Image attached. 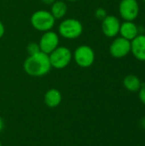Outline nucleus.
Instances as JSON below:
<instances>
[{
	"instance_id": "f257e3e1",
	"label": "nucleus",
	"mask_w": 145,
	"mask_h": 146,
	"mask_svg": "<svg viewBox=\"0 0 145 146\" xmlns=\"http://www.w3.org/2000/svg\"><path fill=\"white\" fill-rule=\"evenodd\" d=\"M26 74L32 77H42L46 75L51 69L49 55L41 51L28 56L23 62Z\"/></svg>"
},
{
	"instance_id": "f03ea898",
	"label": "nucleus",
	"mask_w": 145,
	"mask_h": 146,
	"mask_svg": "<svg viewBox=\"0 0 145 146\" xmlns=\"http://www.w3.org/2000/svg\"><path fill=\"white\" fill-rule=\"evenodd\" d=\"M30 22L35 30L44 33L52 30L56 23V19L50 11L39 9L32 13L30 18Z\"/></svg>"
},
{
	"instance_id": "7ed1b4c3",
	"label": "nucleus",
	"mask_w": 145,
	"mask_h": 146,
	"mask_svg": "<svg viewBox=\"0 0 145 146\" xmlns=\"http://www.w3.org/2000/svg\"><path fill=\"white\" fill-rule=\"evenodd\" d=\"M83 33V24L75 18L63 20L58 27V34L67 39H75Z\"/></svg>"
},
{
	"instance_id": "20e7f679",
	"label": "nucleus",
	"mask_w": 145,
	"mask_h": 146,
	"mask_svg": "<svg viewBox=\"0 0 145 146\" xmlns=\"http://www.w3.org/2000/svg\"><path fill=\"white\" fill-rule=\"evenodd\" d=\"M49 59L51 68L63 69L70 64L73 59V53L67 46H58L49 54Z\"/></svg>"
},
{
	"instance_id": "39448f33",
	"label": "nucleus",
	"mask_w": 145,
	"mask_h": 146,
	"mask_svg": "<svg viewBox=\"0 0 145 146\" xmlns=\"http://www.w3.org/2000/svg\"><path fill=\"white\" fill-rule=\"evenodd\" d=\"M73 58L79 67L87 68H90L95 62V52L91 46L82 44L75 49L73 53Z\"/></svg>"
},
{
	"instance_id": "423d86ee",
	"label": "nucleus",
	"mask_w": 145,
	"mask_h": 146,
	"mask_svg": "<svg viewBox=\"0 0 145 146\" xmlns=\"http://www.w3.org/2000/svg\"><path fill=\"white\" fill-rule=\"evenodd\" d=\"M59 42L60 38L57 33L52 30L44 32L38 41L40 51L49 55L59 46Z\"/></svg>"
},
{
	"instance_id": "0eeeda50",
	"label": "nucleus",
	"mask_w": 145,
	"mask_h": 146,
	"mask_svg": "<svg viewBox=\"0 0 145 146\" xmlns=\"http://www.w3.org/2000/svg\"><path fill=\"white\" fill-rule=\"evenodd\" d=\"M119 13L124 21H133L139 14V4L137 0H121Z\"/></svg>"
},
{
	"instance_id": "6e6552de",
	"label": "nucleus",
	"mask_w": 145,
	"mask_h": 146,
	"mask_svg": "<svg viewBox=\"0 0 145 146\" xmlns=\"http://www.w3.org/2000/svg\"><path fill=\"white\" fill-rule=\"evenodd\" d=\"M131 52V41L122 37L115 38L109 46V53L115 58H123Z\"/></svg>"
},
{
	"instance_id": "1a4fd4ad",
	"label": "nucleus",
	"mask_w": 145,
	"mask_h": 146,
	"mask_svg": "<svg viewBox=\"0 0 145 146\" xmlns=\"http://www.w3.org/2000/svg\"><path fill=\"white\" fill-rule=\"evenodd\" d=\"M120 20L115 15H107L102 21V32L108 38H115L120 33L121 27Z\"/></svg>"
},
{
	"instance_id": "9d476101",
	"label": "nucleus",
	"mask_w": 145,
	"mask_h": 146,
	"mask_svg": "<svg viewBox=\"0 0 145 146\" xmlns=\"http://www.w3.org/2000/svg\"><path fill=\"white\" fill-rule=\"evenodd\" d=\"M131 52L133 56L141 62H145V35L138 34L131 41Z\"/></svg>"
},
{
	"instance_id": "9b49d317",
	"label": "nucleus",
	"mask_w": 145,
	"mask_h": 146,
	"mask_svg": "<svg viewBox=\"0 0 145 146\" xmlns=\"http://www.w3.org/2000/svg\"><path fill=\"white\" fill-rule=\"evenodd\" d=\"M119 33L121 34V37L132 41L139 34V32L137 25L133 21H125L123 23L121 24Z\"/></svg>"
},
{
	"instance_id": "f8f14e48",
	"label": "nucleus",
	"mask_w": 145,
	"mask_h": 146,
	"mask_svg": "<svg viewBox=\"0 0 145 146\" xmlns=\"http://www.w3.org/2000/svg\"><path fill=\"white\" fill-rule=\"evenodd\" d=\"M44 100V104L49 108H56L61 104L62 100V96L59 90L52 88L45 92Z\"/></svg>"
},
{
	"instance_id": "ddd939ff",
	"label": "nucleus",
	"mask_w": 145,
	"mask_h": 146,
	"mask_svg": "<svg viewBox=\"0 0 145 146\" xmlns=\"http://www.w3.org/2000/svg\"><path fill=\"white\" fill-rule=\"evenodd\" d=\"M51 15L56 20L62 19L68 12V5L64 1L62 0H56L50 7Z\"/></svg>"
},
{
	"instance_id": "4468645a",
	"label": "nucleus",
	"mask_w": 145,
	"mask_h": 146,
	"mask_svg": "<svg viewBox=\"0 0 145 146\" xmlns=\"http://www.w3.org/2000/svg\"><path fill=\"white\" fill-rule=\"evenodd\" d=\"M123 85L126 90L132 92H138L141 86H143L140 79L134 74H129L126 76L123 80Z\"/></svg>"
},
{
	"instance_id": "2eb2a0df",
	"label": "nucleus",
	"mask_w": 145,
	"mask_h": 146,
	"mask_svg": "<svg viewBox=\"0 0 145 146\" xmlns=\"http://www.w3.org/2000/svg\"><path fill=\"white\" fill-rule=\"evenodd\" d=\"M26 51H27V53H28L29 56L39 52L40 51V49H39L38 43H34V42L29 43L27 44V46H26Z\"/></svg>"
},
{
	"instance_id": "dca6fc26",
	"label": "nucleus",
	"mask_w": 145,
	"mask_h": 146,
	"mask_svg": "<svg viewBox=\"0 0 145 146\" xmlns=\"http://www.w3.org/2000/svg\"><path fill=\"white\" fill-rule=\"evenodd\" d=\"M94 15H95V17H96L97 20L103 21V20L108 15V13H107V11H106L105 9H103V8H97V9L95 10Z\"/></svg>"
},
{
	"instance_id": "f3484780",
	"label": "nucleus",
	"mask_w": 145,
	"mask_h": 146,
	"mask_svg": "<svg viewBox=\"0 0 145 146\" xmlns=\"http://www.w3.org/2000/svg\"><path fill=\"white\" fill-rule=\"evenodd\" d=\"M138 97L140 101L145 105V85L142 86L140 90L138 91Z\"/></svg>"
},
{
	"instance_id": "a211bd4d",
	"label": "nucleus",
	"mask_w": 145,
	"mask_h": 146,
	"mask_svg": "<svg viewBox=\"0 0 145 146\" xmlns=\"http://www.w3.org/2000/svg\"><path fill=\"white\" fill-rule=\"evenodd\" d=\"M4 33H5V27H4V25H3V22L0 21V38L3 37Z\"/></svg>"
},
{
	"instance_id": "6ab92c4d",
	"label": "nucleus",
	"mask_w": 145,
	"mask_h": 146,
	"mask_svg": "<svg viewBox=\"0 0 145 146\" xmlns=\"http://www.w3.org/2000/svg\"><path fill=\"white\" fill-rule=\"evenodd\" d=\"M44 4H46V5H51L56 0H40Z\"/></svg>"
},
{
	"instance_id": "aec40b11",
	"label": "nucleus",
	"mask_w": 145,
	"mask_h": 146,
	"mask_svg": "<svg viewBox=\"0 0 145 146\" xmlns=\"http://www.w3.org/2000/svg\"><path fill=\"white\" fill-rule=\"evenodd\" d=\"M3 119L0 117V132L3 130Z\"/></svg>"
},
{
	"instance_id": "412c9836",
	"label": "nucleus",
	"mask_w": 145,
	"mask_h": 146,
	"mask_svg": "<svg viewBox=\"0 0 145 146\" xmlns=\"http://www.w3.org/2000/svg\"><path fill=\"white\" fill-rule=\"evenodd\" d=\"M66 1H68V2H76L78 0H66Z\"/></svg>"
},
{
	"instance_id": "4be33fe9",
	"label": "nucleus",
	"mask_w": 145,
	"mask_h": 146,
	"mask_svg": "<svg viewBox=\"0 0 145 146\" xmlns=\"http://www.w3.org/2000/svg\"><path fill=\"white\" fill-rule=\"evenodd\" d=\"M0 146H2V144H1V141H0Z\"/></svg>"
},
{
	"instance_id": "5701e85b",
	"label": "nucleus",
	"mask_w": 145,
	"mask_h": 146,
	"mask_svg": "<svg viewBox=\"0 0 145 146\" xmlns=\"http://www.w3.org/2000/svg\"><path fill=\"white\" fill-rule=\"evenodd\" d=\"M144 129H145V122H144Z\"/></svg>"
},
{
	"instance_id": "b1692460",
	"label": "nucleus",
	"mask_w": 145,
	"mask_h": 146,
	"mask_svg": "<svg viewBox=\"0 0 145 146\" xmlns=\"http://www.w3.org/2000/svg\"><path fill=\"white\" fill-rule=\"evenodd\" d=\"M143 1H144V3H145V0H143Z\"/></svg>"
}]
</instances>
